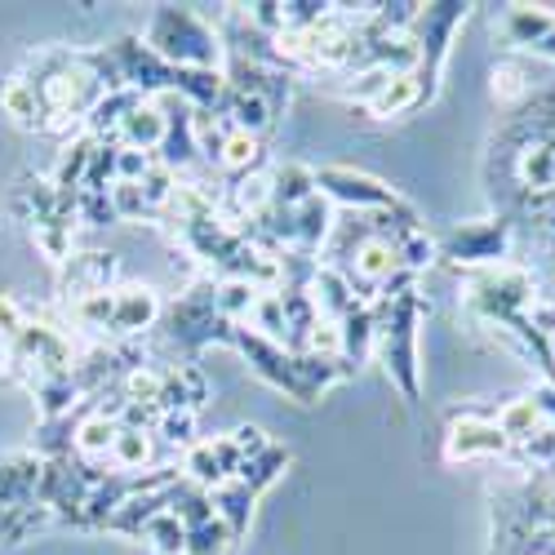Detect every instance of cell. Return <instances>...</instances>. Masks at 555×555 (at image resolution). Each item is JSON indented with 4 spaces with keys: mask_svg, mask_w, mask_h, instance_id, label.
Returning a JSON list of instances; mask_svg holds the SVG:
<instances>
[{
    "mask_svg": "<svg viewBox=\"0 0 555 555\" xmlns=\"http://www.w3.org/2000/svg\"><path fill=\"white\" fill-rule=\"evenodd\" d=\"M315 192L325 196L330 205H347V209H360V214H383V209H400L404 201L387 188V182L369 178L360 169H343V165H330L315 173Z\"/></svg>",
    "mask_w": 555,
    "mask_h": 555,
    "instance_id": "obj_6",
    "label": "cell"
},
{
    "mask_svg": "<svg viewBox=\"0 0 555 555\" xmlns=\"http://www.w3.org/2000/svg\"><path fill=\"white\" fill-rule=\"evenodd\" d=\"M493 103L498 107H525L529 103V72L525 63H498L493 67Z\"/></svg>",
    "mask_w": 555,
    "mask_h": 555,
    "instance_id": "obj_20",
    "label": "cell"
},
{
    "mask_svg": "<svg viewBox=\"0 0 555 555\" xmlns=\"http://www.w3.org/2000/svg\"><path fill=\"white\" fill-rule=\"evenodd\" d=\"M231 546V533H227V525L214 516V520H205V525H196V529H188V555H227Z\"/></svg>",
    "mask_w": 555,
    "mask_h": 555,
    "instance_id": "obj_23",
    "label": "cell"
},
{
    "mask_svg": "<svg viewBox=\"0 0 555 555\" xmlns=\"http://www.w3.org/2000/svg\"><path fill=\"white\" fill-rule=\"evenodd\" d=\"M152 436H156V444L165 449V453H173V449H192V436H196V413H160L156 418V427H152Z\"/></svg>",
    "mask_w": 555,
    "mask_h": 555,
    "instance_id": "obj_22",
    "label": "cell"
},
{
    "mask_svg": "<svg viewBox=\"0 0 555 555\" xmlns=\"http://www.w3.org/2000/svg\"><path fill=\"white\" fill-rule=\"evenodd\" d=\"M147 50L169 63V67H188V72H218L222 63V40L218 31L192 14V10H173V5H160L152 14V27H147Z\"/></svg>",
    "mask_w": 555,
    "mask_h": 555,
    "instance_id": "obj_3",
    "label": "cell"
},
{
    "mask_svg": "<svg viewBox=\"0 0 555 555\" xmlns=\"http://www.w3.org/2000/svg\"><path fill=\"white\" fill-rule=\"evenodd\" d=\"M116 254H72L63 262V275H59V289H63V302H80V298H94V294H107L112 281H116Z\"/></svg>",
    "mask_w": 555,
    "mask_h": 555,
    "instance_id": "obj_8",
    "label": "cell"
},
{
    "mask_svg": "<svg viewBox=\"0 0 555 555\" xmlns=\"http://www.w3.org/2000/svg\"><path fill=\"white\" fill-rule=\"evenodd\" d=\"M182 555H188V551H182Z\"/></svg>",
    "mask_w": 555,
    "mask_h": 555,
    "instance_id": "obj_28",
    "label": "cell"
},
{
    "mask_svg": "<svg viewBox=\"0 0 555 555\" xmlns=\"http://www.w3.org/2000/svg\"><path fill=\"white\" fill-rule=\"evenodd\" d=\"M0 112H5L14 125L40 133V99H36V89L23 76H10L5 85H0Z\"/></svg>",
    "mask_w": 555,
    "mask_h": 555,
    "instance_id": "obj_17",
    "label": "cell"
},
{
    "mask_svg": "<svg viewBox=\"0 0 555 555\" xmlns=\"http://www.w3.org/2000/svg\"><path fill=\"white\" fill-rule=\"evenodd\" d=\"M107 143H116V147H125V152H147V156H156L160 143H165V116H160V107H156L152 99H143V103H138V107L116 125V133L107 138Z\"/></svg>",
    "mask_w": 555,
    "mask_h": 555,
    "instance_id": "obj_10",
    "label": "cell"
},
{
    "mask_svg": "<svg viewBox=\"0 0 555 555\" xmlns=\"http://www.w3.org/2000/svg\"><path fill=\"white\" fill-rule=\"evenodd\" d=\"M374 311V351L387 369V378L400 387L409 404H418V320L431 311L418 289L400 298H378L369 302Z\"/></svg>",
    "mask_w": 555,
    "mask_h": 555,
    "instance_id": "obj_2",
    "label": "cell"
},
{
    "mask_svg": "<svg viewBox=\"0 0 555 555\" xmlns=\"http://www.w3.org/2000/svg\"><path fill=\"white\" fill-rule=\"evenodd\" d=\"M23 325H27V311H23L10 294H0V338L14 343V338L23 334Z\"/></svg>",
    "mask_w": 555,
    "mask_h": 555,
    "instance_id": "obj_24",
    "label": "cell"
},
{
    "mask_svg": "<svg viewBox=\"0 0 555 555\" xmlns=\"http://www.w3.org/2000/svg\"><path fill=\"white\" fill-rule=\"evenodd\" d=\"M506 245H512V222H502V218L498 222H462L444 236L440 254L467 271H480V267H498L506 258Z\"/></svg>",
    "mask_w": 555,
    "mask_h": 555,
    "instance_id": "obj_7",
    "label": "cell"
},
{
    "mask_svg": "<svg viewBox=\"0 0 555 555\" xmlns=\"http://www.w3.org/2000/svg\"><path fill=\"white\" fill-rule=\"evenodd\" d=\"M423 103H427V94H423L418 72H391V76H387V85L378 89L374 99H364L360 107H364L369 116H378V120H391V116H409V112H418Z\"/></svg>",
    "mask_w": 555,
    "mask_h": 555,
    "instance_id": "obj_11",
    "label": "cell"
},
{
    "mask_svg": "<svg viewBox=\"0 0 555 555\" xmlns=\"http://www.w3.org/2000/svg\"><path fill=\"white\" fill-rule=\"evenodd\" d=\"M258 165H262V138L258 133H245V129H231L222 152H218V169L231 182H236L245 173H258Z\"/></svg>",
    "mask_w": 555,
    "mask_h": 555,
    "instance_id": "obj_15",
    "label": "cell"
},
{
    "mask_svg": "<svg viewBox=\"0 0 555 555\" xmlns=\"http://www.w3.org/2000/svg\"><path fill=\"white\" fill-rule=\"evenodd\" d=\"M506 36H512V44H520V50H533V44L555 27V10L551 5H512L502 18Z\"/></svg>",
    "mask_w": 555,
    "mask_h": 555,
    "instance_id": "obj_16",
    "label": "cell"
},
{
    "mask_svg": "<svg viewBox=\"0 0 555 555\" xmlns=\"http://www.w3.org/2000/svg\"><path fill=\"white\" fill-rule=\"evenodd\" d=\"M40 99V133L50 138H67L76 133L89 112L99 107V99L107 94V85L99 80V72L89 67L85 50H40L31 59L27 72H18Z\"/></svg>",
    "mask_w": 555,
    "mask_h": 555,
    "instance_id": "obj_1",
    "label": "cell"
},
{
    "mask_svg": "<svg viewBox=\"0 0 555 555\" xmlns=\"http://www.w3.org/2000/svg\"><path fill=\"white\" fill-rule=\"evenodd\" d=\"M165 330L173 343H182L188 351H201L209 343H227L231 338V325L218 315L214 307V285H196L182 294L169 311H165Z\"/></svg>",
    "mask_w": 555,
    "mask_h": 555,
    "instance_id": "obj_4",
    "label": "cell"
},
{
    "mask_svg": "<svg viewBox=\"0 0 555 555\" xmlns=\"http://www.w3.org/2000/svg\"><path fill=\"white\" fill-rule=\"evenodd\" d=\"M143 542H152V551H156V555H182V551H188V529H182V520H178V516L160 512V516H152V520H147Z\"/></svg>",
    "mask_w": 555,
    "mask_h": 555,
    "instance_id": "obj_21",
    "label": "cell"
},
{
    "mask_svg": "<svg viewBox=\"0 0 555 555\" xmlns=\"http://www.w3.org/2000/svg\"><path fill=\"white\" fill-rule=\"evenodd\" d=\"M165 315L156 289H143V285H129V289H116V311H112V330L116 338H133V334H143L152 330L156 320Z\"/></svg>",
    "mask_w": 555,
    "mask_h": 555,
    "instance_id": "obj_9",
    "label": "cell"
},
{
    "mask_svg": "<svg viewBox=\"0 0 555 555\" xmlns=\"http://www.w3.org/2000/svg\"><path fill=\"white\" fill-rule=\"evenodd\" d=\"M330 218H334V205L325 201V196H311V201H302L298 209H289V227H294V254H315L320 249V241L330 236Z\"/></svg>",
    "mask_w": 555,
    "mask_h": 555,
    "instance_id": "obj_12",
    "label": "cell"
},
{
    "mask_svg": "<svg viewBox=\"0 0 555 555\" xmlns=\"http://www.w3.org/2000/svg\"><path fill=\"white\" fill-rule=\"evenodd\" d=\"M311 196H315V169H307L298 160L271 169V205L275 209H298Z\"/></svg>",
    "mask_w": 555,
    "mask_h": 555,
    "instance_id": "obj_14",
    "label": "cell"
},
{
    "mask_svg": "<svg viewBox=\"0 0 555 555\" xmlns=\"http://www.w3.org/2000/svg\"><path fill=\"white\" fill-rule=\"evenodd\" d=\"M493 423H498V431L512 440V444H520V440H529L538 427H546V418L538 413L533 396H525V400H506V404L493 413Z\"/></svg>",
    "mask_w": 555,
    "mask_h": 555,
    "instance_id": "obj_18",
    "label": "cell"
},
{
    "mask_svg": "<svg viewBox=\"0 0 555 555\" xmlns=\"http://www.w3.org/2000/svg\"><path fill=\"white\" fill-rule=\"evenodd\" d=\"M209 498H214V516L227 525L231 542H241L249 533V516H254V498L258 493H249V485H241V480H227V485L209 489Z\"/></svg>",
    "mask_w": 555,
    "mask_h": 555,
    "instance_id": "obj_13",
    "label": "cell"
},
{
    "mask_svg": "<svg viewBox=\"0 0 555 555\" xmlns=\"http://www.w3.org/2000/svg\"><path fill=\"white\" fill-rule=\"evenodd\" d=\"M512 453L493 423V413L485 409H449V427H444V462H472V457H502Z\"/></svg>",
    "mask_w": 555,
    "mask_h": 555,
    "instance_id": "obj_5",
    "label": "cell"
},
{
    "mask_svg": "<svg viewBox=\"0 0 555 555\" xmlns=\"http://www.w3.org/2000/svg\"><path fill=\"white\" fill-rule=\"evenodd\" d=\"M525 555H551V551H525Z\"/></svg>",
    "mask_w": 555,
    "mask_h": 555,
    "instance_id": "obj_27",
    "label": "cell"
},
{
    "mask_svg": "<svg viewBox=\"0 0 555 555\" xmlns=\"http://www.w3.org/2000/svg\"><path fill=\"white\" fill-rule=\"evenodd\" d=\"M289 467V449H281V444H267L258 457H249L245 467H241V485H249V493H262L267 485H275L281 480V472Z\"/></svg>",
    "mask_w": 555,
    "mask_h": 555,
    "instance_id": "obj_19",
    "label": "cell"
},
{
    "mask_svg": "<svg viewBox=\"0 0 555 555\" xmlns=\"http://www.w3.org/2000/svg\"><path fill=\"white\" fill-rule=\"evenodd\" d=\"M529 54H533V59H551V63H555V27H551V31H546V36L533 44Z\"/></svg>",
    "mask_w": 555,
    "mask_h": 555,
    "instance_id": "obj_26",
    "label": "cell"
},
{
    "mask_svg": "<svg viewBox=\"0 0 555 555\" xmlns=\"http://www.w3.org/2000/svg\"><path fill=\"white\" fill-rule=\"evenodd\" d=\"M14 378H18V351L14 343L0 338V383H14Z\"/></svg>",
    "mask_w": 555,
    "mask_h": 555,
    "instance_id": "obj_25",
    "label": "cell"
}]
</instances>
